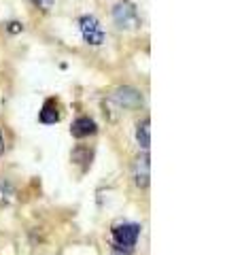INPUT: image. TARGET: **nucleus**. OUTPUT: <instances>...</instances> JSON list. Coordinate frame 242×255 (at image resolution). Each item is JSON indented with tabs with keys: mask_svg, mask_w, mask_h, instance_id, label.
Masks as SVG:
<instances>
[{
	"mask_svg": "<svg viewBox=\"0 0 242 255\" xmlns=\"http://www.w3.org/2000/svg\"><path fill=\"white\" fill-rule=\"evenodd\" d=\"M113 19H115V23L121 30L140 28V15L130 0H119L115 4V9H113Z\"/></svg>",
	"mask_w": 242,
	"mask_h": 255,
	"instance_id": "1",
	"label": "nucleus"
},
{
	"mask_svg": "<svg viewBox=\"0 0 242 255\" xmlns=\"http://www.w3.org/2000/svg\"><path fill=\"white\" fill-rule=\"evenodd\" d=\"M79 28H81V34H83L85 43H90V45H102L104 43V30L94 15H83V17L79 19Z\"/></svg>",
	"mask_w": 242,
	"mask_h": 255,
	"instance_id": "2",
	"label": "nucleus"
},
{
	"mask_svg": "<svg viewBox=\"0 0 242 255\" xmlns=\"http://www.w3.org/2000/svg\"><path fill=\"white\" fill-rule=\"evenodd\" d=\"M140 236V226L136 223H121V226L113 228V241L117 247H125V249H132Z\"/></svg>",
	"mask_w": 242,
	"mask_h": 255,
	"instance_id": "3",
	"label": "nucleus"
},
{
	"mask_svg": "<svg viewBox=\"0 0 242 255\" xmlns=\"http://www.w3.org/2000/svg\"><path fill=\"white\" fill-rule=\"evenodd\" d=\"M132 177H134V183L138 187H147L149 185V181H151V157H149V153L138 155L134 159Z\"/></svg>",
	"mask_w": 242,
	"mask_h": 255,
	"instance_id": "4",
	"label": "nucleus"
},
{
	"mask_svg": "<svg viewBox=\"0 0 242 255\" xmlns=\"http://www.w3.org/2000/svg\"><path fill=\"white\" fill-rule=\"evenodd\" d=\"M113 98L119 102V107L123 109H136L142 105V96L138 90H134L130 85H123V87H117L115 94H113Z\"/></svg>",
	"mask_w": 242,
	"mask_h": 255,
	"instance_id": "5",
	"label": "nucleus"
},
{
	"mask_svg": "<svg viewBox=\"0 0 242 255\" xmlns=\"http://www.w3.org/2000/svg\"><path fill=\"white\" fill-rule=\"evenodd\" d=\"M96 122L94 119H90V117H79V119H75V124H72V128H70V134L75 138H85V136H92V134H96Z\"/></svg>",
	"mask_w": 242,
	"mask_h": 255,
	"instance_id": "6",
	"label": "nucleus"
},
{
	"mask_svg": "<svg viewBox=\"0 0 242 255\" xmlns=\"http://www.w3.org/2000/svg\"><path fill=\"white\" fill-rule=\"evenodd\" d=\"M38 119H40V124H47V126H51V124H58V122H60L58 100H53V98H49V100H47L45 105H43V109H40Z\"/></svg>",
	"mask_w": 242,
	"mask_h": 255,
	"instance_id": "7",
	"label": "nucleus"
},
{
	"mask_svg": "<svg viewBox=\"0 0 242 255\" xmlns=\"http://www.w3.org/2000/svg\"><path fill=\"white\" fill-rule=\"evenodd\" d=\"M136 140H138V145L144 149V151H149L151 147V119H142V122L136 126Z\"/></svg>",
	"mask_w": 242,
	"mask_h": 255,
	"instance_id": "8",
	"label": "nucleus"
},
{
	"mask_svg": "<svg viewBox=\"0 0 242 255\" xmlns=\"http://www.w3.org/2000/svg\"><path fill=\"white\" fill-rule=\"evenodd\" d=\"M15 200V187L6 179H0V206L11 204Z\"/></svg>",
	"mask_w": 242,
	"mask_h": 255,
	"instance_id": "9",
	"label": "nucleus"
},
{
	"mask_svg": "<svg viewBox=\"0 0 242 255\" xmlns=\"http://www.w3.org/2000/svg\"><path fill=\"white\" fill-rule=\"evenodd\" d=\"M30 2H32V4H36L38 9H43V11H49L51 6H53L55 0H30Z\"/></svg>",
	"mask_w": 242,
	"mask_h": 255,
	"instance_id": "10",
	"label": "nucleus"
},
{
	"mask_svg": "<svg viewBox=\"0 0 242 255\" xmlns=\"http://www.w3.org/2000/svg\"><path fill=\"white\" fill-rule=\"evenodd\" d=\"M19 30H21V23H17V21L9 23V32H19Z\"/></svg>",
	"mask_w": 242,
	"mask_h": 255,
	"instance_id": "11",
	"label": "nucleus"
},
{
	"mask_svg": "<svg viewBox=\"0 0 242 255\" xmlns=\"http://www.w3.org/2000/svg\"><path fill=\"white\" fill-rule=\"evenodd\" d=\"M4 151V138H2V132H0V153Z\"/></svg>",
	"mask_w": 242,
	"mask_h": 255,
	"instance_id": "12",
	"label": "nucleus"
}]
</instances>
